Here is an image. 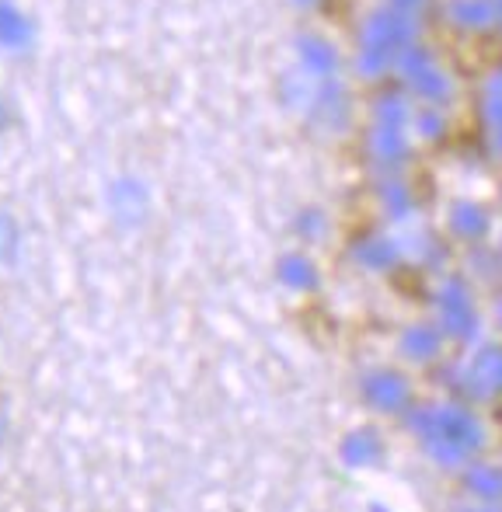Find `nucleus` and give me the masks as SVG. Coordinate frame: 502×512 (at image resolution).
Here are the masks:
<instances>
[{"label": "nucleus", "instance_id": "obj_1", "mask_svg": "<svg viewBox=\"0 0 502 512\" xmlns=\"http://www.w3.org/2000/svg\"><path fill=\"white\" fill-rule=\"evenodd\" d=\"M28 39H32V25L21 14V7L14 0H0V46L21 49Z\"/></svg>", "mask_w": 502, "mask_h": 512}, {"label": "nucleus", "instance_id": "obj_2", "mask_svg": "<svg viewBox=\"0 0 502 512\" xmlns=\"http://www.w3.org/2000/svg\"><path fill=\"white\" fill-rule=\"evenodd\" d=\"M4 126H7V108L0 102V133H4Z\"/></svg>", "mask_w": 502, "mask_h": 512}]
</instances>
